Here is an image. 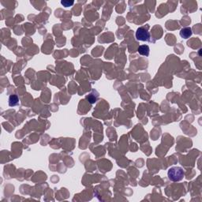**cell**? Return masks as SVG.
<instances>
[{
    "label": "cell",
    "mask_w": 202,
    "mask_h": 202,
    "mask_svg": "<svg viewBox=\"0 0 202 202\" xmlns=\"http://www.w3.org/2000/svg\"><path fill=\"white\" fill-rule=\"evenodd\" d=\"M168 179L172 182H179L183 180L185 176L184 170L181 167H172L167 172Z\"/></svg>",
    "instance_id": "cell-1"
},
{
    "label": "cell",
    "mask_w": 202,
    "mask_h": 202,
    "mask_svg": "<svg viewBox=\"0 0 202 202\" xmlns=\"http://www.w3.org/2000/svg\"><path fill=\"white\" fill-rule=\"evenodd\" d=\"M150 33L147 29L145 27H139L136 31V38L140 41H149L150 40Z\"/></svg>",
    "instance_id": "cell-2"
},
{
    "label": "cell",
    "mask_w": 202,
    "mask_h": 202,
    "mask_svg": "<svg viewBox=\"0 0 202 202\" xmlns=\"http://www.w3.org/2000/svg\"><path fill=\"white\" fill-rule=\"evenodd\" d=\"M179 34H180L181 37L183 38V39H188V38L190 37L193 34L192 29L190 27L183 28V29H181Z\"/></svg>",
    "instance_id": "cell-3"
},
{
    "label": "cell",
    "mask_w": 202,
    "mask_h": 202,
    "mask_svg": "<svg viewBox=\"0 0 202 202\" xmlns=\"http://www.w3.org/2000/svg\"><path fill=\"white\" fill-rule=\"evenodd\" d=\"M137 51L140 55H144V56H149L150 49H149V47L148 45H141L138 47Z\"/></svg>",
    "instance_id": "cell-4"
},
{
    "label": "cell",
    "mask_w": 202,
    "mask_h": 202,
    "mask_svg": "<svg viewBox=\"0 0 202 202\" xmlns=\"http://www.w3.org/2000/svg\"><path fill=\"white\" fill-rule=\"evenodd\" d=\"M19 104V98L17 95H11L9 97V106L14 107Z\"/></svg>",
    "instance_id": "cell-5"
},
{
    "label": "cell",
    "mask_w": 202,
    "mask_h": 202,
    "mask_svg": "<svg viewBox=\"0 0 202 202\" xmlns=\"http://www.w3.org/2000/svg\"><path fill=\"white\" fill-rule=\"evenodd\" d=\"M61 3L63 4V6H66V7H68V6H71L74 4V1H62Z\"/></svg>",
    "instance_id": "cell-6"
}]
</instances>
